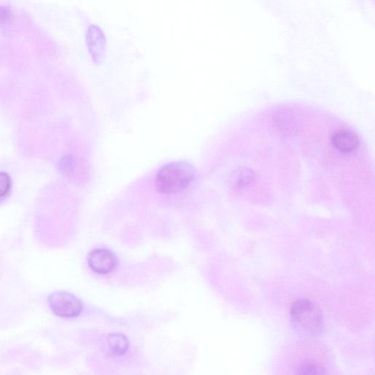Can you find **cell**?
<instances>
[{"mask_svg": "<svg viewBox=\"0 0 375 375\" xmlns=\"http://www.w3.org/2000/svg\"><path fill=\"white\" fill-rule=\"evenodd\" d=\"M87 44L90 54L96 63L103 60L106 50V39L103 32L96 26H91L87 33Z\"/></svg>", "mask_w": 375, "mask_h": 375, "instance_id": "5b68a950", "label": "cell"}, {"mask_svg": "<svg viewBox=\"0 0 375 375\" xmlns=\"http://www.w3.org/2000/svg\"><path fill=\"white\" fill-rule=\"evenodd\" d=\"M109 347L112 354L116 356H122L127 353L129 342L126 336L121 334H111L108 337Z\"/></svg>", "mask_w": 375, "mask_h": 375, "instance_id": "52a82bcc", "label": "cell"}, {"mask_svg": "<svg viewBox=\"0 0 375 375\" xmlns=\"http://www.w3.org/2000/svg\"><path fill=\"white\" fill-rule=\"evenodd\" d=\"M195 177L194 167L187 162H175L159 169L156 177V186L162 194L174 195L186 189Z\"/></svg>", "mask_w": 375, "mask_h": 375, "instance_id": "6da1fadb", "label": "cell"}, {"mask_svg": "<svg viewBox=\"0 0 375 375\" xmlns=\"http://www.w3.org/2000/svg\"><path fill=\"white\" fill-rule=\"evenodd\" d=\"M11 180L8 174L0 173V199L5 198L10 192Z\"/></svg>", "mask_w": 375, "mask_h": 375, "instance_id": "30bf717a", "label": "cell"}, {"mask_svg": "<svg viewBox=\"0 0 375 375\" xmlns=\"http://www.w3.org/2000/svg\"><path fill=\"white\" fill-rule=\"evenodd\" d=\"M332 142L336 150L344 153L356 151L360 144L358 135L348 129L336 131L332 136Z\"/></svg>", "mask_w": 375, "mask_h": 375, "instance_id": "8992f818", "label": "cell"}, {"mask_svg": "<svg viewBox=\"0 0 375 375\" xmlns=\"http://www.w3.org/2000/svg\"><path fill=\"white\" fill-rule=\"evenodd\" d=\"M235 186L239 188L246 187L253 183L255 174L251 169L247 168L238 169L235 173Z\"/></svg>", "mask_w": 375, "mask_h": 375, "instance_id": "ba28073f", "label": "cell"}, {"mask_svg": "<svg viewBox=\"0 0 375 375\" xmlns=\"http://www.w3.org/2000/svg\"><path fill=\"white\" fill-rule=\"evenodd\" d=\"M290 317L295 331L301 335L314 337L323 331V314L310 300L294 302L290 309Z\"/></svg>", "mask_w": 375, "mask_h": 375, "instance_id": "7a4b0ae2", "label": "cell"}, {"mask_svg": "<svg viewBox=\"0 0 375 375\" xmlns=\"http://www.w3.org/2000/svg\"><path fill=\"white\" fill-rule=\"evenodd\" d=\"M48 302L54 314L62 318H74L81 314L83 304L72 293L58 291L49 295Z\"/></svg>", "mask_w": 375, "mask_h": 375, "instance_id": "3957f363", "label": "cell"}, {"mask_svg": "<svg viewBox=\"0 0 375 375\" xmlns=\"http://www.w3.org/2000/svg\"><path fill=\"white\" fill-rule=\"evenodd\" d=\"M87 263L91 269L99 275H108L115 270L118 266V259L107 248H96L87 256Z\"/></svg>", "mask_w": 375, "mask_h": 375, "instance_id": "277c9868", "label": "cell"}, {"mask_svg": "<svg viewBox=\"0 0 375 375\" xmlns=\"http://www.w3.org/2000/svg\"><path fill=\"white\" fill-rule=\"evenodd\" d=\"M299 374H327L326 369L314 362H303L297 368Z\"/></svg>", "mask_w": 375, "mask_h": 375, "instance_id": "9c48e42d", "label": "cell"}]
</instances>
